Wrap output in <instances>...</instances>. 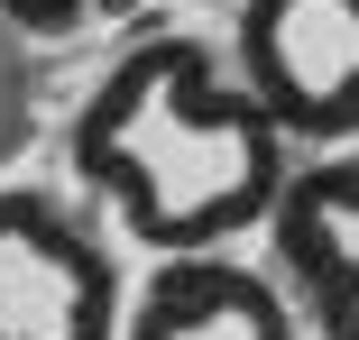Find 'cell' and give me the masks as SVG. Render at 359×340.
<instances>
[{
  "label": "cell",
  "instance_id": "cell-1",
  "mask_svg": "<svg viewBox=\"0 0 359 340\" xmlns=\"http://www.w3.org/2000/svg\"><path fill=\"white\" fill-rule=\"evenodd\" d=\"M74 175L157 257H194L267 221L295 157L203 37H148L74 111Z\"/></svg>",
  "mask_w": 359,
  "mask_h": 340
},
{
  "label": "cell",
  "instance_id": "cell-2",
  "mask_svg": "<svg viewBox=\"0 0 359 340\" xmlns=\"http://www.w3.org/2000/svg\"><path fill=\"white\" fill-rule=\"evenodd\" d=\"M231 64L285 148H359V0H240Z\"/></svg>",
  "mask_w": 359,
  "mask_h": 340
},
{
  "label": "cell",
  "instance_id": "cell-3",
  "mask_svg": "<svg viewBox=\"0 0 359 340\" xmlns=\"http://www.w3.org/2000/svg\"><path fill=\"white\" fill-rule=\"evenodd\" d=\"M0 340H120V267L55 193H0Z\"/></svg>",
  "mask_w": 359,
  "mask_h": 340
},
{
  "label": "cell",
  "instance_id": "cell-4",
  "mask_svg": "<svg viewBox=\"0 0 359 340\" xmlns=\"http://www.w3.org/2000/svg\"><path fill=\"white\" fill-rule=\"evenodd\" d=\"M276 267L295 285L313 340H359V148H332L276 193Z\"/></svg>",
  "mask_w": 359,
  "mask_h": 340
},
{
  "label": "cell",
  "instance_id": "cell-5",
  "mask_svg": "<svg viewBox=\"0 0 359 340\" xmlns=\"http://www.w3.org/2000/svg\"><path fill=\"white\" fill-rule=\"evenodd\" d=\"M129 340H304V313L240 257L194 248V257H157L148 295L129 313Z\"/></svg>",
  "mask_w": 359,
  "mask_h": 340
},
{
  "label": "cell",
  "instance_id": "cell-6",
  "mask_svg": "<svg viewBox=\"0 0 359 340\" xmlns=\"http://www.w3.org/2000/svg\"><path fill=\"white\" fill-rule=\"evenodd\" d=\"M93 19V0H0V28H19V37H74Z\"/></svg>",
  "mask_w": 359,
  "mask_h": 340
},
{
  "label": "cell",
  "instance_id": "cell-7",
  "mask_svg": "<svg viewBox=\"0 0 359 340\" xmlns=\"http://www.w3.org/2000/svg\"><path fill=\"white\" fill-rule=\"evenodd\" d=\"M138 10V0H93V19H129Z\"/></svg>",
  "mask_w": 359,
  "mask_h": 340
}]
</instances>
